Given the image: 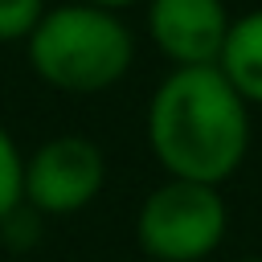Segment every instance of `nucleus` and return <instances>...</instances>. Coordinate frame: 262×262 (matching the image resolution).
<instances>
[{
    "label": "nucleus",
    "instance_id": "nucleus-9",
    "mask_svg": "<svg viewBox=\"0 0 262 262\" xmlns=\"http://www.w3.org/2000/svg\"><path fill=\"white\" fill-rule=\"evenodd\" d=\"M41 221H45V217H41L37 209L16 205V209L0 221V237H4V246H8V250H20V254L33 250V246L41 242Z\"/></svg>",
    "mask_w": 262,
    "mask_h": 262
},
{
    "label": "nucleus",
    "instance_id": "nucleus-7",
    "mask_svg": "<svg viewBox=\"0 0 262 262\" xmlns=\"http://www.w3.org/2000/svg\"><path fill=\"white\" fill-rule=\"evenodd\" d=\"M25 205V151L16 147L12 131L0 123V221Z\"/></svg>",
    "mask_w": 262,
    "mask_h": 262
},
{
    "label": "nucleus",
    "instance_id": "nucleus-2",
    "mask_svg": "<svg viewBox=\"0 0 262 262\" xmlns=\"http://www.w3.org/2000/svg\"><path fill=\"white\" fill-rule=\"evenodd\" d=\"M29 70L61 94H102L119 86L135 66V33L123 12L70 0L49 4L37 29L25 37Z\"/></svg>",
    "mask_w": 262,
    "mask_h": 262
},
{
    "label": "nucleus",
    "instance_id": "nucleus-6",
    "mask_svg": "<svg viewBox=\"0 0 262 262\" xmlns=\"http://www.w3.org/2000/svg\"><path fill=\"white\" fill-rule=\"evenodd\" d=\"M217 70L246 98V106H262V8H250L229 20Z\"/></svg>",
    "mask_w": 262,
    "mask_h": 262
},
{
    "label": "nucleus",
    "instance_id": "nucleus-10",
    "mask_svg": "<svg viewBox=\"0 0 262 262\" xmlns=\"http://www.w3.org/2000/svg\"><path fill=\"white\" fill-rule=\"evenodd\" d=\"M86 4H98V8H111V12H127V8H135L143 0H86Z\"/></svg>",
    "mask_w": 262,
    "mask_h": 262
},
{
    "label": "nucleus",
    "instance_id": "nucleus-1",
    "mask_svg": "<svg viewBox=\"0 0 262 262\" xmlns=\"http://www.w3.org/2000/svg\"><path fill=\"white\" fill-rule=\"evenodd\" d=\"M246 98L217 66H172L147 102V147L176 180L225 184L250 156Z\"/></svg>",
    "mask_w": 262,
    "mask_h": 262
},
{
    "label": "nucleus",
    "instance_id": "nucleus-4",
    "mask_svg": "<svg viewBox=\"0 0 262 262\" xmlns=\"http://www.w3.org/2000/svg\"><path fill=\"white\" fill-rule=\"evenodd\" d=\"M106 184V156L90 135H53L25 156V205L41 217L82 213Z\"/></svg>",
    "mask_w": 262,
    "mask_h": 262
},
{
    "label": "nucleus",
    "instance_id": "nucleus-8",
    "mask_svg": "<svg viewBox=\"0 0 262 262\" xmlns=\"http://www.w3.org/2000/svg\"><path fill=\"white\" fill-rule=\"evenodd\" d=\"M49 0H0V45H25Z\"/></svg>",
    "mask_w": 262,
    "mask_h": 262
},
{
    "label": "nucleus",
    "instance_id": "nucleus-11",
    "mask_svg": "<svg viewBox=\"0 0 262 262\" xmlns=\"http://www.w3.org/2000/svg\"><path fill=\"white\" fill-rule=\"evenodd\" d=\"M233 262H262L258 254H246V258H233Z\"/></svg>",
    "mask_w": 262,
    "mask_h": 262
},
{
    "label": "nucleus",
    "instance_id": "nucleus-3",
    "mask_svg": "<svg viewBox=\"0 0 262 262\" xmlns=\"http://www.w3.org/2000/svg\"><path fill=\"white\" fill-rule=\"evenodd\" d=\"M225 233L229 205L217 184L168 176L135 209V246L151 262H205Z\"/></svg>",
    "mask_w": 262,
    "mask_h": 262
},
{
    "label": "nucleus",
    "instance_id": "nucleus-5",
    "mask_svg": "<svg viewBox=\"0 0 262 262\" xmlns=\"http://www.w3.org/2000/svg\"><path fill=\"white\" fill-rule=\"evenodd\" d=\"M229 20L225 0H147V37L172 66H217Z\"/></svg>",
    "mask_w": 262,
    "mask_h": 262
}]
</instances>
